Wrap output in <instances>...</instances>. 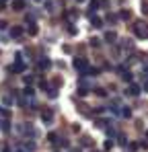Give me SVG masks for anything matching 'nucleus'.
Returning <instances> with one entry per match:
<instances>
[{"label":"nucleus","mask_w":148,"mask_h":152,"mask_svg":"<svg viewBox=\"0 0 148 152\" xmlns=\"http://www.w3.org/2000/svg\"><path fill=\"white\" fill-rule=\"evenodd\" d=\"M49 66H51L49 60H41V62H39V68H41V70H45V68H49Z\"/></svg>","instance_id":"nucleus-7"},{"label":"nucleus","mask_w":148,"mask_h":152,"mask_svg":"<svg viewBox=\"0 0 148 152\" xmlns=\"http://www.w3.org/2000/svg\"><path fill=\"white\" fill-rule=\"evenodd\" d=\"M12 8H15V10H23L25 2H23V0H15V2H12Z\"/></svg>","instance_id":"nucleus-5"},{"label":"nucleus","mask_w":148,"mask_h":152,"mask_svg":"<svg viewBox=\"0 0 148 152\" xmlns=\"http://www.w3.org/2000/svg\"><path fill=\"white\" fill-rule=\"evenodd\" d=\"M41 119H43V121H49V119H51V111H43V113H41Z\"/></svg>","instance_id":"nucleus-8"},{"label":"nucleus","mask_w":148,"mask_h":152,"mask_svg":"<svg viewBox=\"0 0 148 152\" xmlns=\"http://www.w3.org/2000/svg\"><path fill=\"white\" fill-rule=\"evenodd\" d=\"M10 35H12V37H21V35H23V29H21V27H12V29H10Z\"/></svg>","instance_id":"nucleus-4"},{"label":"nucleus","mask_w":148,"mask_h":152,"mask_svg":"<svg viewBox=\"0 0 148 152\" xmlns=\"http://www.w3.org/2000/svg\"><path fill=\"white\" fill-rule=\"evenodd\" d=\"M134 33H136L138 37H146L148 35V27L144 25V23H136V25H134Z\"/></svg>","instance_id":"nucleus-2"},{"label":"nucleus","mask_w":148,"mask_h":152,"mask_svg":"<svg viewBox=\"0 0 148 152\" xmlns=\"http://www.w3.org/2000/svg\"><path fill=\"white\" fill-rule=\"evenodd\" d=\"M82 146H91V138H89V136L82 138Z\"/></svg>","instance_id":"nucleus-10"},{"label":"nucleus","mask_w":148,"mask_h":152,"mask_svg":"<svg viewBox=\"0 0 148 152\" xmlns=\"http://www.w3.org/2000/svg\"><path fill=\"white\" fill-rule=\"evenodd\" d=\"M74 68L80 70V72H86V70H89V62H86L84 58H76V60H74Z\"/></svg>","instance_id":"nucleus-1"},{"label":"nucleus","mask_w":148,"mask_h":152,"mask_svg":"<svg viewBox=\"0 0 148 152\" xmlns=\"http://www.w3.org/2000/svg\"><path fill=\"white\" fill-rule=\"evenodd\" d=\"M93 27H103V21H101V19H97V17H95V19H93Z\"/></svg>","instance_id":"nucleus-9"},{"label":"nucleus","mask_w":148,"mask_h":152,"mask_svg":"<svg viewBox=\"0 0 148 152\" xmlns=\"http://www.w3.org/2000/svg\"><path fill=\"white\" fill-rule=\"evenodd\" d=\"M0 10H4V4H2V2H0Z\"/></svg>","instance_id":"nucleus-16"},{"label":"nucleus","mask_w":148,"mask_h":152,"mask_svg":"<svg viewBox=\"0 0 148 152\" xmlns=\"http://www.w3.org/2000/svg\"><path fill=\"white\" fill-rule=\"evenodd\" d=\"M29 33H31V35H37V27L31 25V27H29Z\"/></svg>","instance_id":"nucleus-11"},{"label":"nucleus","mask_w":148,"mask_h":152,"mask_svg":"<svg viewBox=\"0 0 148 152\" xmlns=\"http://www.w3.org/2000/svg\"><path fill=\"white\" fill-rule=\"evenodd\" d=\"M78 2H82V0H78Z\"/></svg>","instance_id":"nucleus-19"},{"label":"nucleus","mask_w":148,"mask_h":152,"mask_svg":"<svg viewBox=\"0 0 148 152\" xmlns=\"http://www.w3.org/2000/svg\"><path fill=\"white\" fill-rule=\"evenodd\" d=\"M48 138H49V142H56V140H58V136H56V134H49Z\"/></svg>","instance_id":"nucleus-13"},{"label":"nucleus","mask_w":148,"mask_h":152,"mask_svg":"<svg viewBox=\"0 0 148 152\" xmlns=\"http://www.w3.org/2000/svg\"><path fill=\"white\" fill-rule=\"evenodd\" d=\"M4 27H6V23H4V21H0V29H4Z\"/></svg>","instance_id":"nucleus-15"},{"label":"nucleus","mask_w":148,"mask_h":152,"mask_svg":"<svg viewBox=\"0 0 148 152\" xmlns=\"http://www.w3.org/2000/svg\"><path fill=\"white\" fill-rule=\"evenodd\" d=\"M97 95H99V97H105V95H107V93H105V91H103V88H97Z\"/></svg>","instance_id":"nucleus-14"},{"label":"nucleus","mask_w":148,"mask_h":152,"mask_svg":"<svg viewBox=\"0 0 148 152\" xmlns=\"http://www.w3.org/2000/svg\"><path fill=\"white\" fill-rule=\"evenodd\" d=\"M72 152H80V150H72Z\"/></svg>","instance_id":"nucleus-18"},{"label":"nucleus","mask_w":148,"mask_h":152,"mask_svg":"<svg viewBox=\"0 0 148 152\" xmlns=\"http://www.w3.org/2000/svg\"><path fill=\"white\" fill-rule=\"evenodd\" d=\"M127 95H132V97H138V95H140V88H138L136 84H132V86L127 88Z\"/></svg>","instance_id":"nucleus-3"},{"label":"nucleus","mask_w":148,"mask_h":152,"mask_svg":"<svg viewBox=\"0 0 148 152\" xmlns=\"http://www.w3.org/2000/svg\"><path fill=\"white\" fill-rule=\"evenodd\" d=\"M4 152H10V150H8V148H4Z\"/></svg>","instance_id":"nucleus-17"},{"label":"nucleus","mask_w":148,"mask_h":152,"mask_svg":"<svg viewBox=\"0 0 148 152\" xmlns=\"http://www.w3.org/2000/svg\"><path fill=\"white\" fill-rule=\"evenodd\" d=\"M123 80H127V82H130V80H132V74H130V72H123Z\"/></svg>","instance_id":"nucleus-12"},{"label":"nucleus","mask_w":148,"mask_h":152,"mask_svg":"<svg viewBox=\"0 0 148 152\" xmlns=\"http://www.w3.org/2000/svg\"><path fill=\"white\" fill-rule=\"evenodd\" d=\"M105 39H107V41H115V39H117V35H115L113 31H109V33H105Z\"/></svg>","instance_id":"nucleus-6"}]
</instances>
